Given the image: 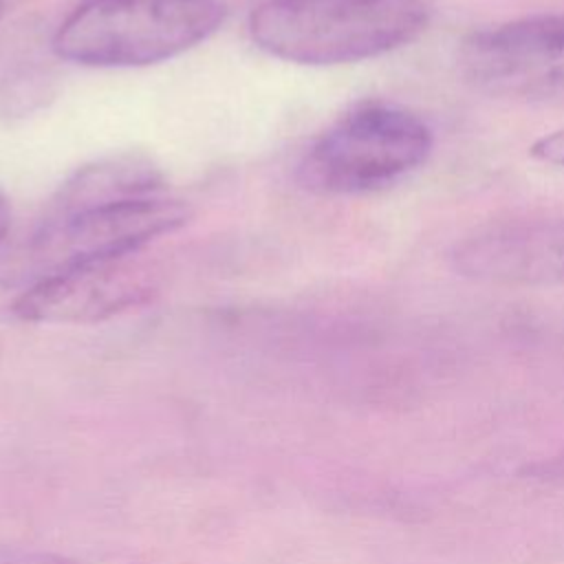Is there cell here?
I'll return each mask as SVG.
<instances>
[{"label":"cell","instance_id":"obj_1","mask_svg":"<svg viewBox=\"0 0 564 564\" xmlns=\"http://www.w3.org/2000/svg\"><path fill=\"white\" fill-rule=\"evenodd\" d=\"M427 18L423 0H264L249 15V35L271 57L333 66L412 42Z\"/></svg>","mask_w":564,"mask_h":564},{"label":"cell","instance_id":"obj_2","mask_svg":"<svg viewBox=\"0 0 564 564\" xmlns=\"http://www.w3.org/2000/svg\"><path fill=\"white\" fill-rule=\"evenodd\" d=\"M225 22L220 0H82L57 26V57L93 68H134L172 59Z\"/></svg>","mask_w":564,"mask_h":564},{"label":"cell","instance_id":"obj_3","mask_svg":"<svg viewBox=\"0 0 564 564\" xmlns=\"http://www.w3.org/2000/svg\"><path fill=\"white\" fill-rule=\"evenodd\" d=\"M432 145V130L421 117L368 101L348 110L308 145L297 178L315 194H366L414 172L427 161Z\"/></svg>","mask_w":564,"mask_h":564},{"label":"cell","instance_id":"obj_4","mask_svg":"<svg viewBox=\"0 0 564 564\" xmlns=\"http://www.w3.org/2000/svg\"><path fill=\"white\" fill-rule=\"evenodd\" d=\"M189 218L192 209L183 200L163 194L112 200L42 220L33 253L46 271L130 258L152 240L185 227Z\"/></svg>","mask_w":564,"mask_h":564},{"label":"cell","instance_id":"obj_5","mask_svg":"<svg viewBox=\"0 0 564 564\" xmlns=\"http://www.w3.org/2000/svg\"><path fill=\"white\" fill-rule=\"evenodd\" d=\"M458 68L478 90L513 99L564 97V13H542L467 35Z\"/></svg>","mask_w":564,"mask_h":564},{"label":"cell","instance_id":"obj_6","mask_svg":"<svg viewBox=\"0 0 564 564\" xmlns=\"http://www.w3.org/2000/svg\"><path fill=\"white\" fill-rule=\"evenodd\" d=\"M130 258L46 271L13 300L11 313L31 324H95L137 308L154 284Z\"/></svg>","mask_w":564,"mask_h":564},{"label":"cell","instance_id":"obj_7","mask_svg":"<svg viewBox=\"0 0 564 564\" xmlns=\"http://www.w3.org/2000/svg\"><path fill=\"white\" fill-rule=\"evenodd\" d=\"M454 271L491 284L564 282V218L522 220L480 229L454 245Z\"/></svg>","mask_w":564,"mask_h":564},{"label":"cell","instance_id":"obj_8","mask_svg":"<svg viewBox=\"0 0 564 564\" xmlns=\"http://www.w3.org/2000/svg\"><path fill=\"white\" fill-rule=\"evenodd\" d=\"M163 194L161 167L141 152H117L79 167L53 196L44 220L95 205Z\"/></svg>","mask_w":564,"mask_h":564},{"label":"cell","instance_id":"obj_9","mask_svg":"<svg viewBox=\"0 0 564 564\" xmlns=\"http://www.w3.org/2000/svg\"><path fill=\"white\" fill-rule=\"evenodd\" d=\"M529 154L540 163L564 167V128L535 139L529 148Z\"/></svg>","mask_w":564,"mask_h":564},{"label":"cell","instance_id":"obj_10","mask_svg":"<svg viewBox=\"0 0 564 564\" xmlns=\"http://www.w3.org/2000/svg\"><path fill=\"white\" fill-rule=\"evenodd\" d=\"M0 564H75L73 560L48 553V551H26L20 546H0Z\"/></svg>","mask_w":564,"mask_h":564},{"label":"cell","instance_id":"obj_11","mask_svg":"<svg viewBox=\"0 0 564 564\" xmlns=\"http://www.w3.org/2000/svg\"><path fill=\"white\" fill-rule=\"evenodd\" d=\"M9 223H11V212H9V203H7L4 194L0 192V242H2V238L7 236V231H9Z\"/></svg>","mask_w":564,"mask_h":564},{"label":"cell","instance_id":"obj_12","mask_svg":"<svg viewBox=\"0 0 564 564\" xmlns=\"http://www.w3.org/2000/svg\"><path fill=\"white\" fill-rule=\"evenodd\" d=\"M0 13H2V0H0Z\"/></svg>","mask_w":564,"mask_h":564}]
</instances>
